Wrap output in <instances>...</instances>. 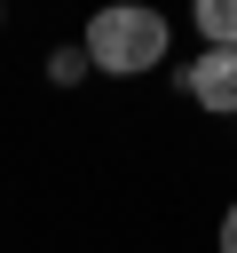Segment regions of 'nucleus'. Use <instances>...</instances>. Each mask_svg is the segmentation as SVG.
I'll use <instances>...</instances> for the list:
<instances>
[{
    "mask_svg": "<svg viewBox=\"0 0 237 253\" xmlns=\"http://www.w3.org/2000/svg\"><path fill=\"white\" fill-rule=\"evenodd\" d=\"M0 32H8V8H0Z\"/></svg>",
    "mask_w": 237,
    "mask_h": 253,
    "instance_id": "6",
    "label": "nucleus"
},
{
    "mask_svg": "<svg viewBox=\"0 0 237 253\" xmlns=\"http://www.w3.org/2000/svg\"><path fill=\"white\" fill-rule=\"evenodd\" d=\"M221 253H237V206L221 213Z\"/></svg>",
    "mask_w": 237,
    "mask_h": 253,
    "instance_id": "5",
    "label": "nucleus"
},
{
    "mask_svg": "<svg viewBox=\"0 0 237 253\" xmlns=\"http://www.w3.org/2000/svg\"><path fill=\"white\" fill-rule=\"evenodd\" d=\"M87 63L103 71V79H142V71H158L166 63V47H174V24L158 16V8H95L87 16Z\"/></svg>",
    "mask_w": 237,
    "mask_h": 253,
    "instance_id": "1",
    "label": "nucleus"
},
{
    "mask_svg": "<svg viewBox=\"0 0 237 253\" xmlns=\"http://www.w3.org/2000/svg\"><path fill=\"white\" fill-rule=\"evenodd\" d=\"M174 87H182L198 111L237 119V47H198L190 63H174Z\"/></svg>",
    "mask_w": 237,
    "mask_h": 253,
    "instance_id": "2",
    "label": "nucleus"
},
{
    "mask_svg": "<svg viewBox=\"0 0 237 253\" xmlns=\"http://www.w3.org/2000/svg\"><path fill=\"white\" fill-rule=\"evenodd\" d=\"M87 71H95V63H87V47H79V40H63V47H47V79H55V87H79Z\"/></svg>",
    "mask_w": 237,
    "mask_h": 253,
    "instance_id": "4",
    "label": "nucleus"
},
{
    "mask_svg": "<svg viewBox=\"0 0 237 253\" xmlns=\"http://www.w3.org/2000/svg\"><path fill=\"white\" fill-rule=\"evenodd\" d=\"M190 24H198V40H205V47H237V0H198V8H190Z\"/></svg>",
    "mask_w": 237,
    "mask_h": 253,
    "instance_id": "3",
    "label": "nucleus"
}]
</instances>
